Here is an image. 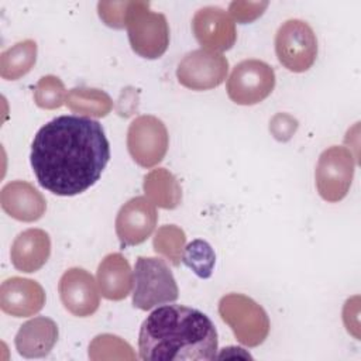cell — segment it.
<instances>
[{
  "mask_svg": "<svg viewBox=\"0 0 361 361\" xmlns=\"http://www.w3.org/2000/svg\"><path fill=\"white\" fill-rule=\"evenodd\" d=\"M45 305L42 286L32 279L11 276L0 286V307L14 317L37 314Z\"/></svg>",
  "mask_w": 361,
  "mask_h": 361,
  "instance_id": "cell-14",
  "label": "cell"
},
{
  "mask_svg": "<svg viewBox=\"0 0 361 361\" xmlns=\"http://www.w3.org/2000/svg\"><path fill=\"white\" fill-rule=\"evenodd\" d=\"M145 196L161 209H175L182 202L178 179L165 168H157L144 176Z\"/></svg>",
  "mask_w": 361,
  "mask_h": 361,
  "instance_id": "cell-19",
  "label": "cell"
},
{
  "mask_svg": "<svg viewBox=\"0 0 361 361\" xmlns=\"http://www.w3.org/2000/svg\"><path fill=\"white\" fill-rule=\"evenodd\" d=\"M182 262L188 268H190L199 278L207 279L213 274L216 254L207 241L197 238L185 247L182 254Z\"/></svg>",
  "mask_w": 361,
  "mask_h": 361,
  "instance_id": "cell-24",
  "label": "cell"
},
{
  "mask_svg": "<svg viewBox=\"0 0 361 361\" xmlns=\"http://www.w3.org/2000/svg\"><path fill=\"white\" fill-rule=\"evenodd\" d=\"M51 254V238L41 228H28L20 233L11 244L10 258L16 269L35 272L41 269Z\"/></svg>",
  "mask_w": 361,
  "mask_h": 361,
  "instance_id": "cell-16",
  "label": "cell"
},
{
  "mask_svg": "<svg viewBox=\"0 0 361 361\" xmlns=\"http://www.w3.org/2000/svg\"><path fill=\"white\" fill-rule=\"evenodd\" d=\"M133 305L140 310H151L175 302L179 296L176 281L162 258L138 257L134 268Z\"/></svg>",
  "mask_w": 361,
  "mask_h": 361,
  "instance_id": "cell-5",
  "label": "cell"
},
{
  "mask_svg": "<svg viewBox=\"0 0 361 361\" xmlns=\"http://www.w3.org/2000/svg\"><path fill=\"white\" fill-rule=\"evenodd\" d=\"M66 94L63 82L54 75L42 76L34 89L35 104L45 110L59 109L66 102Z\"/></svg>",
  "mask_w": 361,
  "mask_h": 361,
  "instance_id": "cell-25",
  "label": "cell"
},
{
  "mask_svg": "<svg viewBox=\"0 0 361 361\" xmlns=\"http://www.w3.org/2000/svg\"><path fill=\"white\" fill-rule=\"evenodd\" d=\"M228 61L221 52L195 49L183 56L176 68L179 83L192 90H209L227 78Z\"/></svg>",
  "mask_w": 361,
  "mask_h": 361,
  "instance_id": "cell-10",
  "label": "cell"
},
{
  "mask_svg": "<svg viewBox=\"0 0 361 361\" xmlns=\"http://www.w3.org/2000/svg\"><path fill=\"white\" fill-rule=\"evenodd\" d=\"M157 221L155 204L147 196H137L118 210L116 233L123 245H138L152 234Z\"/></svg>",
  "mask_w": 361,
  "mask_h": 361,
  "instance_id": "cell-12",
  "label": "cell"
},
{
  "mask_svg": "<svg viewBox=\"0 0 361 361\" xmlns=\"http://www.w3.org/2000/svg\"><path fill=\"white\" fill-rule=\"evenodd\" d=\"M110 159L102 124L82 116H59L35 134L31 166L38 183L58 196H75L93 186Z\"/></svg>",
  "mask_w": 361,
  "mask_h": 361,
  "instance_id": "cell-1",
  "label": "cell"
},
{
  "mask_svg": "<svg viewBox=\"0 0 361 361\" xmlns=\"http://www.w3.org/2000/svg\"><path fill=\"white\" fill-rule=\"evenodd\" d=\"M97 285L107 300L126 299L133 288L134 276L128 261L120 252L106 255L97 268Z\"/></svg>",
  "mask_w": 361,
  "mask_h": 361,
  "instance_id": "cell-18",
  "label": "cell"
},
{
  "mask_svg": "<svg viewBox=\"0 0 361 361\" xmlns=\"http://www.w3.org/2000/svg\"><path fill=\"white\" fill-rule=\"evenodd\" d=\"M186 244L185 231L175 224H165L158 228L154 235V250L157 254L162 255L172 265L178 267L182 261V254Z\"/></svg>",
  "mask_w": 361,
  "mask_h": 361,
  "instance_id": "cell-22",
  "label": "cell"
},
{
  "mask_svg": "<svg viewBox=\"0 0 361 361\" xmlns=\"http://www.w3.org/2000/svg\"><path fill=\"white\" fill-rule=\"evenodd\" d=\"M90 360H135L131 345L113 334H99L89 344Z\"/></svg>",
  "mask_w": 361,
  "mask_h": 361,
  "instance_id": "cell-23",
  "label": "cell"
},
{
  "mask_svg": "<svg viewBox=\"0 0 361 361\" xmlns=\"http://www.w3.org/2000/svg\"><path fill=\"white\" fill-rule=\"evenodd\" d=\"M219 314L243 345L257 347L268 337L271 323L267 312L243 293L224 295L219 302Z\"/></svg>",
  "mask_w": 361,
  "mask_h": 361,
  "instance_id": "cell-4",
  "label": "cell"
},
{
  "mask_svg": "<svg viewBox=\"0 0 361 361\" xmlns=\"http://www.w3.org/2000/svg\"><path fill=\"white\" fill-rule=\"evenodd\" d=\"M133 51L147 59H157L169 45V27L162 13L149 8L148 1H130L126 21Z\"/></svg>",
  "mask_w": 361,
  "mask_h": 361,
  "instance_id": "cell-3",
  "label": "cell"
},
{
  "mask_svg": "<svg viewBox=\"0 0 361 361\" xmlns=\"http://www.w3.org/2000/svg\"><path fill=\"white\" fill-rule=\"evenodd\" d=\"M192 31L203 49L223 52L237 41L235 23L217 6H207L197 10L192 20Z\"/></svg>",
  "mask_w": 361,
  "mask_h": 361,
  "instance_id": "cell-11",
  "label": "cell"
},
{
  "mask_svg": "<svg viewBox=\"0 0 361 361\" xmlns=\"http://www.w3.org/2000/svg\"><path fill=\"white\" fill-rule=\"evenodd\" d=\"M355 161L350 149L333 145L324 149L317 161L314 179L322 199L330 203L343 200L354 178Z\"/></svg>",
  "mask_w": 361,
  "mask_h": 361,
  "instance_id": "cell-7",
  "label": "cell"
},
{
  "mask_svg": "<svg viewBox=\"0 0 361 361\" xmlns=\"http://www.w3.org/2000/svg\"><path fill=\"white\" fill-rule=\"evenodd\" d=\"M138 353L145 361H212L217 358V331L203 312L164 305L142 322Z\"/></svg>",
  "mask_w": 361,
  "mask_h": 361,
  "instance_id": "cell-2",
  "label": "cell"
},
{
  "mask_svg": "<svg viewBox=\"0 0 361 361\" xmlns=\"http://www.w3.org/2000/svg\"><path fill=\"white\" fill-rule=\"evenodd\" d=\"M296 128H298V121L286 113H278L276 116H274L269 124L271 133L279 141H288L295 134Z\"/></svg>",
  "mask_w": 361,
  "mask_h": 361,
  "instance_id": "cell-28",
  "label": "cell"
},
{
  "mask_svg": "<svg viewBox=\"0 0 361 361\" xmlns=\"http://www.w3.org/2000/svg\"><path fill=\"white\" fill-rule=\"evenodd\" d=\"M3 210L18 221H37L47 210V200L31 183L13 180L3 186L0 192Z\"/></svg>",
  "mask_w": 361,
  "mask_h": 361,
  "instance_id": "cell-15",
  "label": "cell"
},
{
  "mask_svg": "<svg viewBox=\"0 0 361 361\" xmlns=\"http://www.w3.org/2000/svg\"><path fill=\"white\" fill-rule=\"evenodd\" d=\"M268 4V1H233L228 6V11L237 23L247 24L261 17Z\"/></svg>",
  "mask_w": 361,
  "mask_h": 361,
  "instance_id": "cell-27",
  "label": "cell"
},
{
  "mask_svg": "<svg viewBox=\"0 0 361 361\" xmlns=\"http://www.w3.org/2000/svg\"><path fill=\"white\" fill-rule=\"evenodd\" d=\"M37 61V42L24 39L7 48L0 55V76L6 80H17L27 75Z\"/></svg>",
  "mask_w": 361,
  "mask_h": 361,
  "instance_id": "cell-20",
  "label": "cell"
},
{
  "mask_svg": "<svg viewBox=\"0 0 361 361\" xmlns=\"http://www.w3.org/2000/svg\"><path fill=\"white\" fill-rule=\"evenodd\" d=\"M275 52L279 63L288 71L306 72L317 58L316 34L306 21L288 20L276 31Z\"/></svg>",
  "mask_w": 361,
  "mask_h": 361,
  "instance_id": "cell-6",
  "label": "cell"
},
{
  "mask_svg": "<svg viewBox=\"0 0 361 361\" xmlns=\"http://www.w3.org/2000/svg\"><path fill=\"white\" fill-rule=\"evenodd\" d=\"M66 106L78 114L90 117H104L113 109L110 96L93 87H73L66 94Z\"/></svg>",
  "mask_w": 361,
  "mask_h": 361,
  "instance_id": "cell-21",
  "label": "cell"
},
{
  "mask_svg": "<svg viewBox=\"0 0 361 361\" xmlns=\"http://www.w3.org/2000/svg\"><path fill=\"white\" fill-rule=\"evenodd\" d=\"M130 1H99L97 13L102 21L111 28H124Z\"/></svg>",
  "mask_w": 361,
  "mask_h": 361,
  "instance_id": "cell-26",
  "label": "cell"
},
{
  "mask_svg": "<svg viewBox=\"0 0 361 361\" xmlns=\"http://www.w3.org/2000/svg\"><path fill=\"white\" fill-rule=\"evenodd\" d=\"M58 290L62 305L73 316L87 317L99 309L100 293L96 281L83 268L65 271L59 279Z\"/></svg>",
  "mask_w": 361,
  "mask_h": 361,
  "instance_id": "cell-13",
  "label": "cell"
},
{
  "mask_svg": "<svg viewBox=\"0 0 361 361\" xmlns=\"http://www.w3.org/2000/svg\"><path fill=\"white\" fill-rule=\"evenodd\" d=\"M56 323L45 316L34 317L20 326L14 344L20 355L25 358L47 357L58 341Z\"/></svg>",
  "mask_w": 361,
  "mask_h": 361,
  "instance_id": "cell-17",
  "label": "cell"
},
{
  "mask_svg": "<svg viewBox=\"0 0 361 361\" xmlns=\"http://www.w3.org/2000/svg\"><path fill=\"white\" fill-rule=\"evenodd\" d=\"M169 145V135L165 124L155 116H140L134 118L127 131V148L142 168H152L159 164Z\"/></svg>",
  "mask_w": 361,
  "mask_h": 361,
  "instance_id": "cell-9",
  "label": "cell"
},
{
  "mask_svg": "<svg viewBox=\"0 0 361 361\" xmlns=\"http://www.w3.org/2000/svg\"><path fill=\"white\" fill-rule=\"evenodd\" d=\"M275 87V72L264 61L244 59L237 63L227 80V94L241 106L265 100Z\"/></svg>",
  "mask_w": 361,
  "mask_h": 361,
  "instance_id": "cell-8",
  "label": "cell"
}]
</instances>
